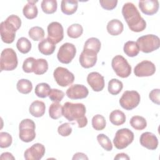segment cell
Here are the masks:
<instances>
[{"mask_svg":"<svg viewBox=\"0 0 160 160\" xmlns=\"http://www.w3.org/2000/svg\"><path fill=\"white\" fill-rule=\"evenodd\" d=\"M122 14L132 31L139 32L146 29V22L133 3H125L122 8Z\"/></svg>","mask_w":160,"mask_h":160,"instance_id":"1","label":"cell"},{"mask_svg":"<svg viewBox=\"0 0 160 160\" xmlns=\"http://www.w3.org/2000/svg\"><path fill=\"white\" fill-rule=\"evenodd\" d=\"M85 114L86 107L82 103L66 102L62 106V116L70 122L76 121L79 128L85 127L88 124Z\"/></svg>","mask_w":160,"mask_h":160,"instance_id":"2","label":"cell"},{"mask_svg":"<svg viewBox=\"0 0 160 160\" xmlns=\"http://www.w3.org/2000/svg\"><path fill=\"white\" fill-rule=\"evenodd\" d=\"M139 51L149 53L159 49L160 40L158 36L154 34H147L139 37L136 41Z\"/></svg>","mask_w":160,"mask_h":160,"instance_id":"3","label":"cell"},{"mask_svg":"<svg viewBox=\"0 0 160 160\" xmlns=\"http://www.w3.org/2000/svg\"><path fill=\"white\" fill-rule=\"evenodd\" d=\"M18 64L16 52L12 48L2 50L0 58L1 71H12L17 68Z\"/></svg>","mask_w":160,"mask_h":160,"instance_id":"4","label":"cell"},{"mask_svg":"<svg viewBox=\"0 0 160 160\" xmlns=\"http://www.w3.org/2000/svg\"><path fill=\"white\" fill-rule=\"evenodd\" d=\"M36 125L31 119H24L21 121L19 126V139L25 142L32 141L36 138Z\"/></svg>","mask_w":160,"mask_h":160,"instance_id":"5","label":"cell"},{"mask_svg":"<svg viewBox=\"0 0 160 160\" xmlns=\"http://www.w3.org/2000/svg\"><path fill=\"white\" fill-rule=\"evenodd\" d=\"M111 66L116 75L122 78L129 77L131 73V66L121 55H117L112 58Z\"/></svg>","mask_w":160,"mask_h":160,"instance_id":"6","label":"cell"},{"mask_svg":"<svg viewBox=\"0 0 160 160\" xmlns=\"http://www.w3.org/2000/svg\"><path fill=\"white\" fill-rule=\"evenodd\" d=\"M134 140V133L128 128L118 130L113 139L114 146L118 149L127 148Z\"/></svg>","mask_w":160,"mask_h":160,"instance_id":"7","label":"cell"},{"mask_svg":"<svg viewBox=\"0 0 160 160\" xmlns=\"http://www.w3.org/2000/svg\"><path fill=\"white\" fill-rule=\"evenodd\" d=\"M141 100L138 92L136 91H126L119 99L121 106L126 110H132L136 108Z\"/></svg>","mask_w":160,"mask_h":160,"instance_id":"8","label":"cell"},{"mask_svg":"<svg viewBox=\"0 0 160 160\" xmlns=\"http://www.w3.org/2000/svg\"><path fill=\"white\" fill-rule=\"evenodd\" d=\"M54 78L57 84L62 87H66L71 85L74 80V74L67 68L58 67L53 72Z\"/></svg>","mask_w":160,"mask_h":160,"instance_id":"9","label":"cell"},{"mask_svg":"<svg viewBox=\"0 0 160 160\" xmlns=\"http://www.w3.org/2000/svg\"><path fill=\"white\" fill-rule=\"evenodd\" d=\"M76 54L75 46L70 42L64 43L59 48L57 58L59 62L63 64H69L74 59Z\"/></svg>","mask_w":160,"mask_h":160,"instance_id":"10","label":"cell"},{"mask_svg":"<svg viewBox=\"0 0 160 160\" xmlns=\"http://www.w3.org/2000/svg\"><path fill=\"white\" fill-rule=\"evenodd\" d=\"M18 29L9 22L5 20L1 22L0 25V32L2 41L7 44L12 43L16 37V32Z\"/></svg>","mask_w":160,"mask_h":160,"instance_id":"11","label":"cell"},{"mask_svg":"<svg viewBox=\"0 0 160 160\" xmlns=\"http://www.w3.org/2000/svg\"><path fill=\"white\" fill-rule=\"evenodd\" d=\"M156 72V66L150 61L144 60L138 63L134 69V72L137 77H148L153 75Z\"/></svg>","mask_w":160,"mask_h":160,"instance_id":"12","label":"cell"},{"mask_svg":"<svg viewBox=\"0 0 160 160\" xmlns=\"http://www.w3.org/2000/svg\"><path fill=\"white\" fill-rule=\"evenodd\" d=\"M48 38L55 44L61 41L64 38V30L62 26L58 22H51L47 28Z\"/></svg>","mask_w":160,"mask_h":160,"instance_id":"13","label":"cell"},{"mask_svg":"<svg viewBox=\"0 0 160 160\" xmlns=\"http://www.w3.org/2000/svg\"><path fill=\"white\" fill-rule=\"evenodd\" d=\"M45 147L41 143H35L28 148L24 154L26 160H39L45 154Z\"/></svg>","mask_w":160,"mask_h":160,"instance_id":"14","label":"cell"},{"mask_svg":"<svg viewBox=\"0 0 160 160\" xmlns=\"http://www.w3.org/2000/svg\"><path fill=\"white\" fill-rule=\"evenodd\" d=\"M89 94L88 88L82 84L71 86L66 91V96L71 99H81L86 98Z\"/></svg>","mask_w":160,"mask_h":160,"instance_id":"15","label":"cell"},{"mask_svg":"<svg viewBox=\"0 0 160 160\" xmlns=\"http://www.w3.org/2000/svg\"><path fill=\"white\" fill-rule=\"evenodd\" d=\"M97 62V53L94 51L83 49L79 56V62L81 66L88 69L93 67Z\"/></svg>","mask_w":160,"mask_h":160,"instance_id":"16","label":"cell"},{"mask_svg":"<svg viewBox=\"0 0 160 160\" xmlns=\"http://www.w3.org/2000/svg\"><path fill=\"white\" fill-rule=\"evenodd\" d=\"M87 81L92 89L96 92L101 91L104 87V78L98 72H90L87 76Z\"/></svg>","mask_w":160,"mask_h":160,"instance_id":"17","label":"cell"},{"mask_svg":"<svg viewBox=\"0 0 160 160\" xmlns=\"http://www.w3.org/2000/svg\"><path fill=\"white\" fill-rule=\"evenodd\" d=\"M139 141L142 146L150 150H155L158 146L157 137L150 132H143L140 136Z\"/></svg>","mask_w":160,"mask_h":160,"instance_id":"18","label":"cell"},{"mask_svg":"<svg viewBox=\"0 0 160 160\" xmlns=\"http://www.w3.org/2000/svg\"><path fill=\"white\" fill-rule=\"evenodd\" d=\"M159 1L157 0H144L139 1V7L142 12L151 16L156 14L159 9Z\"/></svg>","mask_w":160,"mask_h":160,"instance_id":"19","label":"cell"},{"mask_svg":"<svg viewBox=\"0 0 160 160\" xmlns=\"http://www.w3.org/2000/svg\"><path fill=\"white\" fill-rule=\"evenodd\" d=\"M56 49V44L48 38L41 40L38 44L39 52L46 56L52 54Z\"/></svg>","mask_w":160,"mask_h":160,"instance_id":"20","label":"cell"},{"mask_svg":"<svg viewBox=\"0 0 160 160\" xmlns=\"http://www.w3.org/2000/svg\"><path fill=\"white\" fill-rule=\"evenodd\" d=\"M106 28L110 35L118 36L123 31L124 26L122 22L119 19H113L108 22Z\"/></svg>","mask_w":160,"mask_h":160,"instance_id":"21","label":"cell"},{"mask_svg":"<svg viewBox=\"0 0 160 160\" xmlns=\"http://www.w3.org/2000/svg\"><path fill=\"white\" fill-rule=\"evenodd\" d=\"M46 106L44 102L41 101H33L29 108L30 114L36 118H39L44 115L45 113Z\"/></svg>","mask_w":160,"mask_h":160,"instance_id":"22","label":"cell"},{"mask_svg":"<svg viewBox=\"0 0 160 160\" xmlns=\"http://www.w3.org/2000/svg\"><path fill=\"white\" fill-rule=\"evenodd\" d=\"M37 1H28V3L24 6L22 12L24 16L28 19H32L37 17L38 10L36 6Z\"/></svg>","mask_w":160,"mask_h":160,"instance_id":"23","label":"cell"},{"mask_svg":"<svg viewBox=\"0 0 160 160\" xmlns=\"http://www.w3.org/2000/svg\"><path fill=\"white\" fill-rule=\"evenodd\" d=\"M78 1L75 0H62L61 4V11L66 15L73 14L78 9Z\"/></svg>","mask_w":160,"mask_h":160,"instance_id":"24","label":"cell"},{"mask_svg":"<svg viewBox=\"0 0 160 160\" xmlns=\"http://www.w3.org/2000/svg\"><path fill=\"white\" fill-rule=\"evenodd\" d=\"M109 121L115 126H120L125 122L126 116L122 111L119 109H116L110 113Z\"/></svg>","mask_w":160,"mask_h":160,"instance_id":"25","label":"cell"},{"mask_svg":"<svg viewBox=\"0 0 160 160\" xmlns=\"http://www.w3.org/2000/svg\"><path fill=\"white\" fill-rule=\"evenodd\" d=\"M124 53L129 57L136 56L139 52V47L136 42L132 41H127L123 47Z\"/></svg>","mask_w":160,"mask_h":160,"instance_id":"26","label":"cell"},{"mask_svg":"<svg viewBox=\"0 0 160 160\" xmlns=\"http://www.w3.org/2000/svg\"><path fill=\"white\" fill-rule=\"evenodd\" d=\"M48 69V61L42 58L36 59L34 66L33 72L37 75L44 74Z\"/></svg>","mask_w":160,"mask_h":160,"instance_id":"27","label":"cell"},{"mask_svg":"<svg viewBox=\"0 0 160 160\" xmlns=\"http://www.w3.org/2000/svg\"><path fill=\"white\" fill-rule=\"evenodd\" d=\"M131 126L136 130H142L147 126V122L144 118L140 116H132L129 121Z\"/></svg>","mask_w":160,"mask_h":160,"instance_id":"28","label":"cell"},{"mask_svg":"<svg viewBox=\"0 0 160 160\" xmlns=\"http://www.w3.org/2000/svg\"><path fill=\"white\" fill-rule=\"evenodd\" d=\"M123 88L122 82L118 79H112L108 82V92L112 95L118 94Z\"/></svg>","mask_w":160,"mask_h":160,"instance_id":"29","label":"cell"},{"mask_svg":"<svg viewBox=\"0 0 160 160\" xmlns=\"http://www.w3.org/2000/svg\"><path fill=\"white\" fill-rule=\"evenodd\" d=\"M101 42L98 38H90L85 42L83 49L92 51L98 54L101 49Z\"/></svg>","mask_w":160,"mask_h":160,"instance_id":"30","label":"cell"},{"mask_svg":"<svg viewBox=\"0 0 160 160\" xmlns=\"http://www.w3.org/2000/svg\"><path fill=\"white\" fill-rule=\"evenodd\" d=\"M51 89V87L48 83L41 82L36 85L34 92L38 97L41 98H45L49 96Z\"/></svg>","mask_w":160,"mask_h":160,"instance_id":"31","label":"cell"},{"mask_svg":"<svg viewBox=\"0 0 160 160\" xmlns=\"http://www.w3.org/2000/svg\"><path fill=\"white\" fill-rule=\"evenodd\" d=\"M16 88L19 92L26 94L32 91V84L29 80L26 79H21L18 81Z\"/></svg>","mask_w":160,"mask_h":160,"instance_id":"32","label":"cell"},{"mask_svg":"<svg viewBox=\"0 0 160 160\" xmlns=\"http://www.w3.org/2000/svg\"><path fill=\"white\" fill-rule=\"evenodd\" d=\"M41 9L46 14H52L57 10L58 4L56 0H43L41 2Z\"/></svg>","mask_w":160,"mask_h":160,"instance_id":"33","label":"cell"},{"mask_svg":"<svg viewBox=\"0 0 160 160\" xmlns=\"http://www.w3.org/2000/svg\"><path fill=\"white\" fill-rule=\"evenodd\" d=\"M31 46L30 41L24 37L20 38L16 42V47L18 51L22 54L29 52L31 49Z\"/></svg>","mask_w":160,"mask_h":160,"instance_id":"34","label":"cell"},{"mask_svg":"<svg viewBox=\"0 0 160 160\" xmlns=\"http://www.w3.org/2000/svg\"><path fill=\"white\" fill-rule=\"evenodd\" d=\"M49 116L53 119H58L62 116V106L59 102L52 103L49 108Z\"/></svg>","mask_w":160,"mask_h":160,"instance_id":"35","label":"cell"},{"mask_svg":"<svg viewBox=\"0 0 160 160\" xmlns=\"http://www.w3.org/2000/svg\"><path fill=\"white\" fill-rule=\"evenodd\" d=\"M83 32L82 26L79 24H72L67 29V34L71 38L76 39L79 38Z\"/></svg>","mask_w":160,"mask_h":160,"instance_id":"36","label":"cell"},{"mask_svg":"<svg viewBox=\"0 0 160 160\" xmlns=\"http://www.w3.org/2000/svg\"><path fill=\"white\" fill-rule=\"evenodd\" d=\"M29 36L33 40L38 41L42 40L44 37V31L39 26H34L31 28L28 32Z\"/></svg>","mask_w":160,"mask_h":160,"instance_id":"37","label":"cell"},{"mask_svg":"<svg viewBox=\"0 0 160 160\" xmlns=\"http://www.w3.org/2000/svg\"><path fill=\"white\" fill-rule=\"evenodd\" d=\"M106 125L104 117L101 114H96L92 119V126L96 131L103 130Z\"/></svg>","mask_w":160,"mask_h":160,"instance_id":"38","label":"cell"},{"mask_svg":"<svg viewBox=\"0 0 160 160\" xmlns=\"http://www.w3.org/2000/svg\"><path fill=\"white\" fill-rule=\"evenodd\" d=\"M97 140L101 146L107 151L112 149V144L109 138L104 134H99L97 136Z\"/></svg>","mask_w":160,"mask_h":160,"instance_id":"39","label":"cell"},{"mask_svg":"<svg viewBox=\"0 0 160 160\" xmlns=\"http://www.w3.org/2000/svg\"><path fill=\"white\" fill-rule=\"evenodd\" d=\"M12 139L10 134L6 132H0V147L6 148L9 147L12 144Z\"/></svg>","mask_w":160,"mask_h":160,"instance_id":"40","label":"cell"},{"mask_svg":"<svg viewBox=\"0 0 160 160\" xmlns=\"http://www.w3.org/2000/svg\"><path fill=\"white\" fill-rule=\"evenodd\" d=\"M64 96V93L58 89H51L49 94V98L54 102H59L62 101Z\"/></svg>","mask_w":160,"mask_h":160,"instance_id":"41","label":"cell"},{"mask_svg":"<svg viewBox=\"0 0 160 160\" xmlns=\"http://www.w3.org/2000/svg\"><path fill=\"white\" fill-rule=\"evenodd\" d=\"M36 59L32 57H29L26 58L22 64V69L25 72L31 73L33 72L34 66Z\"/></svg>","mask_w":160,"mask_h":160,"instance_id":"42","label":"cell"},{"mask_svg":"<svg viewBox=\"0 0 160 160\" xmlns=\"http://www.w3.org/2000/svg\"><path fill=\"white\" fill-rule=\"evenodd\" d=\"M72 128L69 122H64L61 124L58 128V133L62 136H68L72 132Z\"/></svg>","mask_w":160,"mask_h":160,"instance_id":"43","label":"cell"},{"mask_svg":"<svg viewBox=\"0 0 160 160\" xmlns=\"http://www.w3.org/2000/svg\"><path fill=\"white\" fill-rule=\"evenodd\" d=\"M99 3L101 6L106 10H112L118 4L116 0H100Z\"/></svg>","mask_w":160,"mask_h":160,"instance_id":"44","label":"cell"},{"mask_svg":"<svg viewBox=\"0 0 160 160\" xmlns=\"http://www.w3.org/2000/svg\"><path fill=\"white\" fill-rule=\"evenodd\" d=\"M159 95H160V90L159 89H152L149 94V98L154 103L159 105L160 100H159Z\"/></svg>","mask_w":160,"mask_h":160,"instance_id":"45","label":"cell"},{"mask_svg":"<svg viewBox=\"0 0 160 160\" xmlns=\"http://www.w3.org/2000/svg\"><path fill=\"white\" fill-rule=\"evenodd\" d=\"M72 159H88L87 156L82 152H77L74 154Z\"/></svg>","mask_w":160,"mask_h":160,"instance_id":"46","label":"cell"},{"mask_svg":"<svg viewBox=\"0 0 160 160\" xmlns=\"http://www.w3.org/2000/svg\"><path fill=\"white\" fill-rule=\"evenodd\" d=\"M0 159L3 160V159H15V158L12 156V154L10 152H3L1 154Z\"/></svg>","mask_w":160,"mask_h":160,"instance_id":"47","label":"cell"},{"mask_svg":"<svg viewBox=\"0 0 160 160\" xmlns=\"http://www.w3.org/2000/svg\"><path fill=\"white\" fill-rule=\"evenodd\" d=\"M114 159H128L129 160L130 158L125 153L121 152L116 154V156L114 158Z\"/></svg>","mask_w":160,"mask_h":160,"instance_id":"48","label":"cell"}]
</instances>
